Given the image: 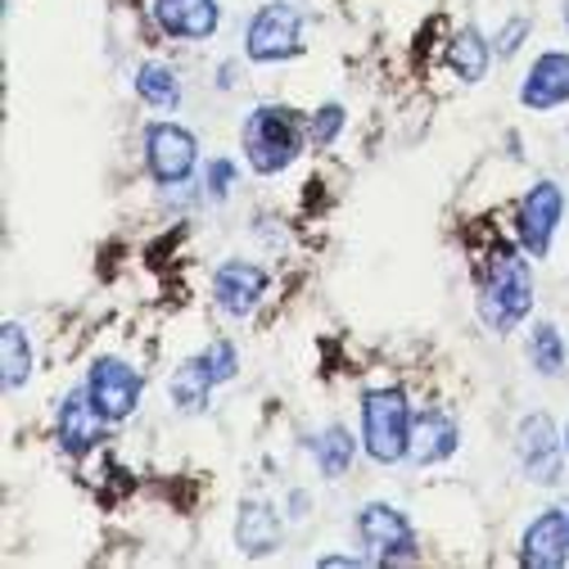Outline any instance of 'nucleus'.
<instances>
[{"label": "nucleus", "instance_id": "1", "mask_svg": "<svg viewBox=\"0 0 569 569\" xmlns=\"http://www.w3.org/2000/svg\"><path fill=\"white\" fill-rule=\"evenodd\" d=\"M533 312V267L529 253L516 244H497L483 267V290H479V321L492 335H511Z\"/></svg>", "mask_w": 569, "mask_h": 569}, {"label": "nucleus", "instance_id": "2", "mask_svg": "<svg viewBox=\"0 0 569 569\" xmlns=\"http://www.w3.org/2000/svg\"><path fill=\"white\" fill-rule=\"evenodd\" d=\"M303 140H308V122L284 104H258L240 127L244 163L258 177H280L303 154Z\"/></svg>", "mask_w": 569, "mask_h": 569}, {"label": "nucleus", "instance_id": "3", "mask_svg": "<svg viewBox=\"0 0 569 569\" xmlns=\"http://www.w3.org/2000/svg\"><path fill=\"white\" fill-rule=\"evenodd\" d=\"M411 425L416 411L398 385L362 393V448L376 466H398L411 457Z\"/></svg>", "mask_w": 569, "mask_h": 569}, {"label": "nucleus", "instance_id": "4", "mask_svg": "<svg viewBox=\"0 0 569 569\" xmlns=\"http://www.w3.org/2000/svg\"><path fill=\"white\" fill-rule=\"evenodd\" d=\"M244 54L253 63H284L303 54V10L290 6V0H271L249 19L244 32Z\"/></svg>", "mask_w": 569, "mask_h": 569}, {"label": "nucleus", "instance_id": "5", "mask_svg": "<svg viewBox=\"0 0 569 569\" xmlns=\"http://www.w3.org/2000/svg\"><path fill=\"white\" fill-rule=\"evenodd\" d=\"M352 529H358V542L371 551L376 565H411L420 556L411 520L398 507H389V502H367L358 511V525H352Z\"/></svg>", "mask_w": 569, "mask_h": 569}, {"label": "nucleus", "instance_id": "6", "mask_svg": "<svg viewBox=\"0 0 569 569\" xmlns=\"http://www.w3.org/2000/svg\"><path fill=\"white\" fill-rule=\"evenodd\" d=\"M516 457L525 479L533 483H556L565 475V435L556 430V420L547 411H529L516 425Z\"/></svg>", "mask_w": 569, "mask_h": 569}, {"label": "nucleus", "instance_id": "7", "mask_svg": "<svg viewBox=\"0 0 569 569\" xmlns=\"http://www.w3.org/2000/svg\"><path fill=\"white\" fill-rule=\"evenodd\" d=\"M146 168L159 186H181L199 168V140L181 122H150L146 127Z\"/></svg>", "mask_w": 569, "mask_h": 569}, {"label": "nucleus", "instance_id": "8", "mask_svg": "<svg viewBox=\"0 0 569 569\" xmlns=\"http://www.w3.org/2000/svg\"><path fill=\"white\" fill-rule=\"evenodd\" d=\"M565 222V190L556 181H533L516 212V240L529 258H547L551 240Z\"/></svg>", "mask_w": 569, "mask_h": 569}, {"label": "nucleus", "instance_id": "9", "mask_svg": "<svg viewBox=\"0 0 569 569\" xmlns=\"http://www.w3.org/2000/svg\"><path fill=\"white\" fill-rule=\"evenodd\" d=\"M82 385H87L96 411L109 425H122L140 407V393H146V380H140V371L131 362H122V358H96Z\"/></svg>", "mask_w": 569, "mask_h": 569}, {"label": "nucleus", "instance_id": "10", "mask_svg": "<svg viewBox=\"0 0 569 569\" xmlns=\"http://www.w3.org/2000/svg\"><path fill=\"white\" fill-rule=\"evenodd\" d=\"M267 284H271V276H267L258 262L227 258L218 271H212V303H218L222 317L244 321V317L267 299Z\"/></svg>", "mask_w": 569, "mask_h": 569}, {"label": "nucleus", "instance_id": "11", "mask_svg": "<svg viewBox=\"0 0 569 569\" xmlns=\"http://www.w3.org/2000/svg\"><path fill=\"white\" fill-rule=\"evenodd\" d=\"M104 416L96 411V402H91V393H87V385H78L73 393H68L63 402H59V416H54V439H59V448L68 452V457H91L96 448H100V439H104Z\"/></svg>", "mask_w": 569, "mask_h": 569}, {"label": "nucleus", "instance_id": "12", "mask_svg": "<svg viewBox=\"0 0 569 569\" xmlns=\"http://www.w3.org/2000/svg\"><path fill=\"white\" fill-rule=\"evenodd\" d=\"M520 565L529 569H560L569 565V502L547 507L520 538Z\"/></svg>", "mask_w": 569, "mask_h": 569}, {"label": "nucleus", "instance_id": "13", "mask_svg": "<svg viewBox=\"0 0 569 569\" xmlns=\"http://www.w3.org/2000/svg\"><path fill=\"white\" fill-rule=\"evenodd\" d=\"M520 104L529 113H551L569 104V54L565 50H542L529 63V73L520 82Z\"/></svg>", "mask_w": 569, "mask_h": 569}, {"label": "nucleus", "instance_id": "14", "mask_svg": "<svg viewBox=\"0 0 569 569\" xmlns=\"http://www.w3.org/2000/svg\"><path fill=\"white\" fill-rule=\"evenodd\" d=\"M154 23L177 41H208L222 23L218 0H154Z\"/></svg>", "mask_w": 569, "mask_h": 569}, {"label": "nucleus", "instance_id": "15", "mask_svg": "<svg viewBox=\"0 0 569 569\" xmlns=\"http://www.w3.org/2000/svg\"><path fill=\"white\" fill-rule=\"evenodd\" d=\"M461 448V430H457V420L448 411H420L416 425H411V466H439L448 461L452 452Z\"/></svg>", "mask_w": 569, "mask_h": 569}, {"label": "nucleus", "instance_id": "16", "mask_svg": "<svg viewBox=\"0 0 569 569\" xmlns=\"http://www.w3.org/2000/svg\"><path fill=\"white\" fill-rule=\"evenodd\" d=\"M236 547L244 556H271L280 547V516L267 502H240V511H236Z\"/></svg>", "mask_w": 569, "mask_h": 569}, {"label": "nucleus", "instance_id": "17", "mask_svg": "<svg viewBox=\"0 0 569 569\" xmlns=\"http://www.w3.org/2000/svg\"><path fill=\"white\" fill-rule=\"evenodd\" d=\"M448 63H452V73L461 78V82H483V73H488V63H492V46L483 41V32L479 28H461V32H452V41H448Z\"/></svg>", "mask_w": 569, "mask_h": 569}, {"label": "nucleus", "instance_id": "18", "mask_svg": "<svg viewBox=\"0 0 569 569\" xmlns=\"http://www.w3.org/2000/svg\"><path fill=\"white\" fill-rule=\"evenodd\" d=\"M168 389H172L177 411H186V416H194V411H203V407H208V393L218 389V380H212V371H208V362H203V352L177 367V376H172V385H168Z\"/></svg>", "mask_w": 569, "mask_h": 569}, {"label": "nucleus", "instance_id": "19", "mask_svg": "<svg viewBox=\"0 0 569 569\" xmlns=\"http://www.w3.org/2000/svg\"><path fill=\"white\" fill-rule=\"evenodd\" d=\"M0 362H6V393H19L32 380V339L19 321L0 326Z\"/></svg>", "mask_w": 569, "mask_h": 569}, {"label": "nucleus", "instance_id": "20", "mask_svg": "<svg viewBox=\"0 0 569 569\" xmlns=\"http://www.w3.org/2000/svg\"><path fill=\"white\" fill-rule=\"evenodd\" d=\"M352 457H358V439H352L343 425H326V430L312 439V461H317V470H321L326 479L348 475Z\"/></svg>", "mask_w": 569, "mask_h": 569}, {"label": "nucleus", "instance_id": "21", "mask_svg": "<svg viewBox=\"0 0 569 569\" xmlns=\"http://www.w3.org/2000/svg\"><path fill=\"white\" fill-rule=\"evenodd\" d=\"M529 367H533L542 380H556V376H565V367H569V348H565V339H560V330H556L551 321H538V326L529 330Z\"/></svg>", "mask_w": 569, "mask_h": 569}, {"label": "nucleus", "instance_id": "22", "mask_svg": "<svg viewBox=\"0 0 569 569\" xmlns=\"http://www.w3.org/2000/svg\"><path fill=\"white\" fill-rule=\"evenodd\" d=\"M136 96L146 100L150 109H177L181 104V82L168 63H140L136 68Z\"/></svg>", "mask_w": 569, "mask_h": 569}, {"label": "nucleus", "instance_id": "23", "mask_svg": "<svg viewBox=\"0 0 569 569\" xmlns=\"http://www.w3.org/2000/svg\"><path fill=\"white\" fill-rule=\"evenodd\" d=\"M343 122H348L343 104H321V109L308 118V146H317V150H330V146H335V136L343 131Z\"/></svg>", "mask_w": 569, "mask_h": 569}, {"label": "nucleus", "instance_id": "24", "mask_svg": "<svg viewBox=\"0 0 569 569\" xmlns=\"http://www.w3.org/2000/svg\"><path fill=\"white\" fill-rule=\"evenodd\" d=\"M203 362H208V371H212V380H218V385H227V380L240 376V352H236L231 339L208 343V348H203Z\"/></svg>", "mask_w": 569, "mask_h": 569}, {"label": "nucleus", "instance_id": "25", "mask_svg": "<svg viewBox=\"0 0 569 569\" xmlns=\"http://www.w3.org/2000/svg\"><path fill=\"white\" fill-rule=\"evenodd\" d=\"M236 181H240V168H236L231 159H212V163L203 168V186H208L212 199H227Z\"/></svg>", "mask_w": 569, "mask_h": 569}, {"label": "nucleus", "instance_id": "26", "mask_svg": "<svg viewBox=\"0 0 569 569\" xmlns=\"http://www.w3.org/2000/svg\"><path fill=\"white\" fill-rule=\"evenodd\" d=\"M525 37H529V19H511L502 32L492 37V54H516Z\"/></svg>", "mask_w": 569, "mask_h": 569}, {"label": "nucleus", "instance_id": "27", "mask_svg": "<svg viewBox=\"0 0 569 569\" xmlns=\"http://www.w3.org/2000/svg\"><path fill=\"white\" fill-rule=\"evenodd\" d=\"M560 19H565V28H569V0H565V10H560Z\"/></svg>", "mask_w": 569, "mask_h": 569}, {"label": "nucleus", "instance_id": "28", "mask_svg": "<svg viewBox=\"0 0 569 569\" xmlns=\"http://www.w3.org/2000/svg\"><path fill=\"white\" fill-rule=\"evenodd\" d=\"M565 452H569V425H565Z\"/></svg>", "mask_w": 569, "mask_h": 569}]
</instances>
